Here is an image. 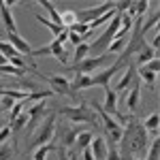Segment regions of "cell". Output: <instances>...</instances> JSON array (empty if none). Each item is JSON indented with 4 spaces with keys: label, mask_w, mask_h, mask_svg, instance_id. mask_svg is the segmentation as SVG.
<instances>
[{
    "label": "cell",
    "mask_w": 160,
    "mask_h": 160,
    "mask_svg": "<svg viewBox=\"0 0 160 160\" xmlns=\"http://www.w3.org/2000/svg\"><path fill=\"white\" fill-rule=\"evenodd\" d=\"M122 152L124 154H132L137 158H145L148 152V130L143 128V124L139 122L137 118H130L126 126H124V135H122ZM120 152V154H122Z\"/></svg>",
    "instance_id": "6da1fadb"
},
{
    "label": "cell",
    "mask_w": 160,
    "mask_h": 160,
    "mask_svg": "<svg viewBox=\"0 0 160 160\" xmlns=\"http://www.w3.org/2000/svg\"><path fill=\"white\" fill-rule=\"evenodd\" d=\"M56 126H58V122H56V113H47V118L34 128L32 141H30L28 149H34V148L45 145V143H51V141L56 139Z\"/></svg>",
    "instance_id": "7a4b0ae2"
},
{
    "label": "cell",
    "mask_w": 160,
    "mask_h": 160,
    "mask_svg": "<svg viewBox=\"0 0 160 160\" xmlns=\"http://www.w3.org/2000/svg\"><path fill=\"white\" fill-rule=\"evenodd\" d=\"M60 113L71 120V122H79V124H92V126H98V113L92 109L88 102H81V105H75V107H62Z\"/></svg>",
    "instance_id": "3957f363"
},
{
    "label": "cell",
    "mask_w": 160,
    "mask_h": 160,
    "mask_svg": "<svg viewBox=\"0 0 160 160\" xmlns=\"http://www.w3.org/2000/svg\"><path fill=\"white\" fill-rule=\"evenodd\" d=\"M107 64H113V56L111 53H100V56H88L86 60L73 64L68 71H73L75 75H92L94 71H100Z\"/></svg>",
    "instance_id": "277c9868"
},
{
    "label": "cell",
    "mask_w": 160,
    "mask_h": 160,
    "mask_svg": "<svg viewBox=\"0 0 160 160\" xmlns=\"http://www.w3.org/2000/svg\"><path fill=\"white\" fill-rule=\"evenodd\" d=\"M109 11H115V4H113V2H102V4H98V7H90V9L75 11V15H77V24L90 26L92 22H96L98 17H102L105 13H109Z\"/></svg>",
    "instance_id": "5b68a950"
},
{
    "label": "cell",
    "mask_w": 160,
    "mask_h": 160,
    "mask_svg": "<svg viewBox=\"0 0 160 160\" xmlns=\"http://www.w3.org/2000/svg\"><path fill=\"white\" fill-rule=\"evenodd\" d=\"M124 66H130L128 62H124L122 58H118V60H113V64L111 66H107V68H100V73L92 75V86H100V88H109L111 83V77L118 73L120 68H124Z\"/></svg>",
    "instance_id": "8992f818"
},
{
    "label": "cell",
    "mask_w": 160,
    "mask_h": 160,
    "mask_svg": "<svg viewBox=\"0 0 160 160\" xmlns=\"http://www.w3.org/2000/svg\"><path fill=\"white\" fill-rule=\"evenodd\" d=\"M37 56H53L56 60H60L62 64H68V51L64 49V45H62L60 41H51L49 45H45V47H38V49H32L30 53V58H37Z\"/></svg>",
    "instance_id": "52a82bcc"
},
{
    "label": "cell",
    "mask_w": 160,
    "mask_h": 160,
    "mask_svg": "<svg viewBox=\"0 0 160 160\" xmlns=\"http://www.w3.org/2000/svg\"><path fill=\"white\" fill-rule=\"evenodd\" d=\"M47 83L51 86V92L53 94H64V96H71V98H77L73 90H71V81L64 77V75H49L47 77Z\"/></svg>",
    "instance_id": "ba28073f"
},
{
    "label": "cell",
    "mask_w": 160,
    "mask_h": 160,
    "mask_svg": "<svg viewBox=\"0 0 160 160\" xmlns=\"http://www.w3.org/2000/svg\"><path fill=\"white\" fill-rule=\"evenodd\" d=\"M56 130H60V143L58 145H62V148H66V149L73 148L77 135L81 132L77 126H71V124H60V128L56 126Z\"/></svg>",
    "instance_id": "9c48e42d"
},
{
    "label": "cell",
    "mask_w": 160,
    "mask_h": 160,
    "mask_svg": "<svg viewBox=\"0 0 160 160\" xmlns=\"http://www.w3.org/2000/svg\"><path fill=\"white\" fill-rule=\"evenodd\" d=\"M13 4L15 2H4L0 0V17H2V24L7 28V32H17V24H15V17H13Z\"/></svg>",
    "instance_id": "30bf717a"
},
{
    "label": "cell",
    "mask_w": 160,
    "mask_h": 160,
    "mask_svg": "<svg viewBox=\"0 0 160 160\" xmlns=\"http://www.w3.org/2000/svg\"><path fill=\"white\" fill-rule=\"evenodd\" d=\"M7 43H11L15 49L19 51V56H26V58H30V53H32V47H30V43L22 38L17 32H7V38H4Z\"/></svg>",
    "instance_id": "8fae6325"
},
{
    "label": "cell",
    "mask_w": 160,
    "mask_h": 160,
    "mask_svg": "<svg viewBox=\"0 0 160 160\" xmlns=\"http://www.w3.org/2000/svg\"><path fill=\"white\" fill-rule=\"evenodd\" d=\"M107 148H109L107 139H105V137L94 135L92 143H90V152H92L94 160H105V158H107Z\"/></svg>",
    "instance_id": "7c38bea8"
},
{
    "label": "cell",
    "mask_w": 160,
    "mask_h": 160,
    "mask_svg": "<svg viewBox=\"0 0 160 160\" xmlns=\"http://www.w3.org/2000/svg\"><path fill=\"white\" fill-rule=\"evenodd\" d=\"M135 79H137V68L132 66V64H130V66H126V71H124L122 79H120V81L115 83L113 92H115V94H118V92H124V90H126V88L130 86V83H132Z\"/></svg>",
    "instance_id": "4fadbf2b"
},
{
    "label": "cell",
    "mask_w": 160,
    "mask_h": 160,
    "mask_svg": "<svg viewBox=\"0 0 160 160\" xmlns=\"http://www.w3.org/2000/svg\"><path fill=\"white\" fill-rule=\"evenodd\" d=\"M141 102V81H132V88H130V94L126 96V107L128 111H135Z\"/></svg>",
    "instance_id": "5bb4252c"
},
{
    "label": "cell",
    "mask_w": 160,
    "mask_h": 160,
    "mask_svg": "<svg viewBox=\"0 0 160 160\" xmlns=\"http://www.w3.org/2000/svg\"><path fill=\"white\" fill-rule=\"evenodd\" d=\"M92 139H94V132H90V130H81L79 135H77V139H75V152L77 154H81L86 148H90V143H92Z\"/></svg>",
    "instance_id": "9a60e30c"
},
{
    "label": "cell",
    "mask_w": 160,
    "mask_h": 160,
    "mask_svg": "<svg viewBox=\"0 0 160 160\" xmlns=\"http://www.w3.org/2000/svg\"><path fill=\"white\" fill-rule=\"evenodd\" d=\"M86 88H92V75H75V79L71 81V90L77 94L79 90H86Z\"/></svg>",
    "instance_id": "2e32d148"
},
{
    "label": "cell",
    "mask_w": 160,
    "mask_h": 160,
    "mask_svg": "<svg viewBox=\"0 0 160 160\" xmlns=\"http://www.w3.org/2000/svg\"><path fill=\"white\" fill-rule=\"evenodd\" d=\"M34 19H37L41 26H45L47 30H51V34H53V37H58L62 30H64L62 26H56V24H53V22L49 19V17H45V15H41V13H37V15H34Z\"/></svg>",
    "instance_id": "e0dca14e"
},
{
    "label": "cell",
    "mask_w": 160,
    "mask_h": 160,
    "mask_svg": "<svg viewBox=\"0 0 160 160\" xmlns=\"http://www.w3.org/2000/svg\"><path fill=\"white\" fill-rule=\"evenodd\" d=\"M56 148H58L56 141H51V143H45V145L37 148V152H34V160H47V156H49Z\"/></svg>",
    "instance_id": "ac0fdd59"
},
{
    "label": "cell",
    "mask_w": 160,
    "mask_h": 160,
    "mask_svg": "<svg viewBox=\"0 0 160 160\" xmlns=\"http://www.w3.org/2000/svg\"><path fill=\"white\" fill-rule=\"evenodd\" d=\"M158 122H160V115H158V113H152V115H148L141 124H143V128H145L148 132L158 135Z\"/></svg>",
    "instance_id": "d6986e66"
},
{
    "label": "cell",
    "mask_w": 160,
    "mask_h": 160,
    "mask_svg": "<svg viewBox=\"0 0 160 160\" xmlns=\"http://www.w3.org/2000/svg\"><path fill=\"white\" fill-rule=\"evenodd\" d=\"M88 56H90V43H81V45H77L75 51H73V64L86 60Z\"/></svg>",
    "instance_id": "ffe728a7"
},
{
    "label": "cell",
    "mask_w": 160,
    "mask_h": 160,
    "mask_svg": "<svg viewBox=\"0 0 160 160\" xmlns=\"http://www.w3.org/2000/svg\"><path fill=\"white\" fill-rule=\"evenodd\" d=\"M154 58H158V51H154L152 47H148V45H145L143 49L139 51V56H137V62L143 66V64H148V62H149V60H154Z\"/></svg>",
    "instance_id": "44dd1931"
},
{
    "label": "cell",
    "mask_w": 160,
    "mask_h": 160,
    "mask_svg": "<svg viewBox=\"0 0 160 160\" xmlns=\"http://www.w3.org/2000/svg\"><path fill=\"white\" fill-rule=\"evenodd\" d=\"M0 53H2L7 60H11V58H17V56H19V51L15 49L11 43H7V41H0Z\"/></svg>",
    "instance_id": "7402d4cb"
},
{
    "label": "cell",
    "mask_w": 160,
    "mask_h": 160,
    "mask_svg": "<svg viewBox=\"0 0 160 160\" xmlns=\"http://www.w3.org/2000/svg\"><path fill=\"white\" fill-rule=\"evenodd\" d=\"M126 38H128V37H126ZM126 38H113V41L109 43V47H107V53L115 56V53L124 51V47H126Z\"/></svg>",
    "instance_id": "603a6c76"
},
{
    "label": "cell",
    "mask_w": 160,
    "mask_h": 160,
    "mask_svg": "<svg viewBox=\"0 0 160 160\" xmlns=\"http://www.w3.org/2000/svg\"><path fill=\"white\" fill-rule=\"evenodd\" d=\"M38 4H41V7H45V11L51 15V22H53V24H56V26H62V24H60V13H58V9H56L51 2L43 0V2H38Z\"/></svg>",
    "instance_id": "cb8c5ba5"
},
{
    "label": "cell",
    "mask_w": 160,
    "mask_h": 160,
    "mask_svg": "<svg viewBox=\"0 0 160 160\" xmlns=\"http://www.w3.org/2000/svg\"><path fill=\"white\" fill-rule=\"evenodd\" d=\"M158 148H160V141L158 139H152L148 145V152H145V160H158Z\"/></svg>",
    "instance_id": "d4e9b609"
},
{
    "label": "cell",
    "mask_w": 160,
    "mask_h": 160,
    "mask_svg": "<svg viewBox=\"0 0 160 160\" xmlns=\"http://www.w3.org/2000/svg\"><path fill=\"white\" fill-rule=\"evenodd\" d=\"M28 71L24 68H17V66H13V64H4V66H0V75H11V77H22L26 75Z\"/></svg>",
    "instance_id": "484cf974"
},
{
    "label": "cell",
    "mask_w": 160,
    "mask_h": 160,
    "mask_svg": "<svg viewBox=\"0 0 160 160\" xmlns=\"http://www.w3.org/2000/svg\"><path fill=\"white\" fill-rule=\"evenodd\" d=\"M77 22V15H75V11H64V13H60V24H62V28H71V26Z\"/></svg>",
    "instance_id": "4316f807"
},
{
    "label": "cell",
    "mask_w": 160,
    "mask_h": 160,
    "mask_svg": "<svg viewBox=\"0 0 160 160\" xmlns=\"http://www.w3.org/2000/svg\"><path fill=\"white\" fill-rule=\"evenodd\" d=\"M158 19H160V15H158V13H154L148 22H143V24H141V30H139V32H141V37H145V34H148V30L156 28V26H158Z\"/></svg>",
    "instance_id": "83f0119b"
},
{
    "label": "cell",
    "mask_w": 160,
    "mask_h": 160,
    "mask_svg": "<svg viewBox=\"0 0 160 160\" xmlns=\"http://www.w3.org/2000/svg\"><path fill=\"white\" fill-rule=\"evenodd\" d=\"M137 75H139L141 81H145L148 86H156V73H149V71H145L143 66H139V68H137Z\"/></svg>",
    "instance_id": "f1b7e54d"
},
{
    "label": "cell",
    "mask_w": 160,
    "mask_h": 160,
    "mask_svg": "<svg viewBox=\"0 0 160 160\" xmlns=\"http://www.w3.org/2000/svg\"><path fill=\"white\" fill-rule=\"evenodd\" d=\"M24 109H26V102H24V100H17V102L13 105V109L9 111V124L15 122V120H17V118L24 113Z\"/></svg>",
    "instance_id": "f546056e"
},
{
    "label": "cell",
    "mask_w": 160,
    "mask_h": 160,
    "mask_svg": "<svg viewBox=\"0 0 160 160\" xmlns=\"http://www.w3.org/2000/svg\"><path fill=\"white\" fill-rule=\"evenodd\" d=\"M13 152H15V148H13L9 141H4V143L0 145V160H9L13 156Z\"/></svg>",
    "instance_id": "4dcf8cb0"
},
{
    "label": "cell",
    "mask_w": 160,
    "mask_h": 160,
    "mask_svg": "<svg viewBox=\"0 0 160 160\" xmlns=\"http://www.w3.org/2000/svg\"><path fill=\"white\" fill-rule=\"evenodd\" d=\"M15 102H17V100H13V98H9V96H2V94H0V113H2V111H11Z\"/></svg>",
    "instance_id": "1f68e13d"
},
{
    "label": "cell",
    "mask_w": 160,
    "mask_h": 160,
    "mask_svg": "<svg viewBox=\"0 0 160 160\" xmlns=\"http://www.w3.org/2000/svg\"><path fill=\"white\" fill-rule=\"evenodd\" d=\"M105 160H122V154H120L118 145H109L107 148V158Z\"/></svg>",
    "instance_id": "d6a6232c"
},
{
    "label": "cell",
    "mask_w": 160,
    "mask_h": 160,
    "mask_svg": "<svg viewBox=\"0 0 160 160\" xmlns=\"http://www.w3.org/2000/svg\"><path fill=\"white\" fill-rule=\"evenodd\" d=\"M143 68H145V71H149V73H158V68H160V58L149 60L148 64H143Z\"/></svg>",
    "instance_id": "836d02e7"
},
{
    "label": "cell",
    "mask_w": 160,
    "mask_h": 160,
    "mask_svg": "<svg viewBox=\"0 0 160 160\" xmlns=\"http://www.w3.org/2000/svg\"><path fill=\"white\" fill-rule=\"evenodd\" d=\"M11 139V126L7 124V126H0V145L4 143V141H9Z\"/></svg>",
    "instance_id": "e575fe53"
},
{
    "label": "cell",
    "mask_w": 160,
    "mask_h": 160,
    "mask_svg": "<svg viewBox=\"0 0 160 160\" xmlns=\"http://www.w3.org/2000/svg\"><path fill=\"white\" fill-rule=\"evenodd\" d=\"M68 41L73 43L75 47H77V45H81V43H86V41H83V37H79V34H75V32H71V30H68Z\"/></svg>",
    "instance_id": "d590c367"
},
{
    "label": "cell",
    "mask_w": 160,
    "mask_h": 160,
    "mask_svg": "<svg viewBox=\"0 0 160 160\" xmlns=\"http://www.w3.org/2000/svg\"><path fill=\"white\" fill-rule=\"evenodd\" d=\"M58 160H68V149L66 148H62V145H58Z\"/></svg>",
    "instance_id": "8d00e7d4"
},
{
    "label": "cell",
    "mask_w": 160,
    "mask_h": 160,
    "mask_svg": "<svg viewBox=\"0 0 160 160\" xmlns=\"http://www.w3.org/2000/svg\"><path fill=\"white\" fill-rule=\"evenodd\" d=\"M158 45H160V37L156 34V37H154L152 41H149V45H148V47H152L154 51H158Z\"/></svg>",
    "instance_id": "74e56055"
},
{
    "label": "cell",
    "mask_w": 160,
    "mask_h": 160,
    "mask_svg": "<svg viewBox=\"0 0 160 160\" xmlns=\"http://www.w3.org/2000/svg\"><path fill=\"white\" fill-rule=\"evenodd\" d=\"M81 156H83V160H94V156H92L90 148H86V149H83V152H81Z\"/></svg>",
    "instance_id": "f35d334b"
},
{
    "label": "cell",
    "mask_w": 160,
    "mask_h": 160,
    "mask_svg": "<svg viewBox=\"0 0 160 160\" xmlns=\"http://www.w3.org/2000/svg\"><path fill=\"white\" fill-rule=\"evenodd\" d=\"M68 160H79V154L75 149H68Z\"/></svg>",
    "instance_id": "ab89813d"
},
{
    "label": "cell",
    "mask_w": 160,
    "mask_h": 160,
    "mask_svg": "<svg viewBox=\"0 0 160 160\" xmlns=\"http://www.w3.org/2000/svg\"><path fill=\"white\" fill-rule=\"evenodd\" d=\"M4 64H9V60H7V58H4V56L0 53V66H4Z\"/></svg>",
    "instance_id": "60d3db41"
},
{
    "label": "cell",
    "mask_w": 160,
    "mask_h": 160,
    "mask_svg": "<svg viewBox=\"0 0 160 160\" xmlns=\"http://www.w3.org/2000/svg\"><path fill=\"white\" fill-rule=\"evenodd\" d=\"M132 160H145V158H132Z\"/></svg>",
    "instance_id": "b9f144b4"
}]
</instances>
